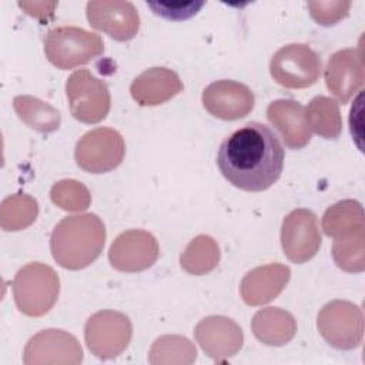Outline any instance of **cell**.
I'll return each mask as SVG.
<instances>
[{
  "instance_id": "cell-29",
  "label": "cell",
  "mask_w": 365,
  "mask_h": 365,
  "mask_svg": "<svg viewBox=\"0 0 365 365\" xmlns=\"http://www.w3.org/2000/svg\"><path fill=\"white\" fill-rule=\"evenodd\" d=\"M351 1H308L311 17L322 26H332L348 14Z\"/></svg>"
},
{
  "instance_id": "cell-20",
  "label": "cell",
  "mask_w": 365,
  "mask_h": 365,
  "mask_svg": "<svg viewBox=\"0 0 365 365\" xmlns=\"http://www.w3.org/2000/svg\"><path fill=\"white\" fill-rule=\"evenodd\" d=\"M254 335L267 345H284L297 332L295 318L281 308L259 309L251 322Z\"/></svg>"
},
{
  "instance_id": "cell-21",
  "label": "cell",
  "mask_w": 365,
  "mask_h": 365,
  "mask_svg": "<svg viewBox=\"0 0 365 365\" xmlns=\"http://www.w3.org/2000/svg\"><path fill=\"white\" fill-rule=\"evenodd\" d=\"M364 210L358 201L344 200L331 205L322 217V228L328 237L341 240L364 231Z\"/></svg>"
},
{
  "instance_id": "cell-3",
  "label": "cell",
  "mask_w": 365,
  "mask_h": 365,
  "mask_svg": "<svg viewBox=\"0 0 365 365\" xmlns=\"http://www.w3.org/2000/svg\"><path fill=\"white\" fill-rule=\"evenodd\" d=\"M60 279L56 271L43 262H30L19 269L13 279L14 302L27 317H41L56 304Z\"/></svg>"
},
{
  "instance_id": "cell-15",
  "label": "cell",
  "mask_w": 365,
  "mask_h": 365,
  "mask_svg": "<svg viewBox=\"0 0 365 365\" xmlns=\"http://www.w3.org/2000/svg\"><path fill=\"white\" fill-rule=\"evenodd\" d=\"M194 335L200 346L215 359L235 355L244 341L241 328L231 318L221 315L201 319L194 329Z\"/></svg>"
},
{
  "instance_id": "cell-28",
  "label": "cell",
  "mask_w": 365,
  "mask_h": 365,
  "mask_svg": "<svg viewBox=\"0 0 365 365\" xmlns=\"http://www.w3.org/2000/svg\"><path fill=\"white\" fill-rule=\"evenodd\" d=\"M204 1H147V6L167 20H185L198 13Z\"/></svg>"
},
{
  "instance_id": "cell-13",
  "label": "cell",
  "mask_w": 365,
  "mask_h": 365,
  "mask_svg": "<svg viewBox=\"0 0 365 365\" xmlns=\"http://www.w3.org/2000/svg\"><path fill=\"white\" fill-rule=\"evenodd\" d=\"M364 78L362 47L344 48L329 57L325 67V83L339 103L346 104L362 87Z\"/></svg>"
},
{
  "instance_id": "cell-5",
  "label": "cell",
  "mask_w": 365,
  "mask_h": 365,
  "mask_svg": "<svg viewBox=\"0 0 365 365\" xmlns=\"http://www.w3.org/2000/svg\"><path fill=\"white\" fill-rule=\"evenodd\" d=\"M66 94L73 117L86 124L104 120L110 111L107 84L86 68L76 70L66 83Z\"/></svg>"
},
{
  "instance_id": "cell-16",
  "label": "cell",
  "mask_w": 365,
  "mask_h": 365,
  "mask_svg": "<svg viewBox=\"0 0 365 365\" xmlns=\"http://www.w3.org/2000/svg\"><path fill=\"white\" fill-rule=\"evenodd\" d=\"M291 269L282 264H267L251 269L241 281L240 291L245 304L262 305L277 298L285 288Z\"/></svg>"
},
{
  "instance_id": "cell-4",
  "label": "cell",
  "mask_w": 365,
  "mask_h": 365,
  "mask_svg": "<svg viewBox=\"0 0 365 365\" xmlns=\"http://www.w3.org/2000/svg\"><path fill=\"white\" fill-rule=\"evenodd\" d=\"M103 51L104 43L101 37L81 27H56L44 38V54L60 70H70L87 64L103 54Z\"/></svg>"
},
{
  "instance_id": "cell-12",
  "label": "cell",
  "mask_w": 365,
  "mask_h": 365,
  "mask_svg": "<svg viewBox=\"0 0 365 365\" xmlns=\"http://www.w3.org/2000/svg\"><path fill=\"white\" fill-rule=\"evenodd\" d=\"M158 257V242L144 230L121 232L111 244L108 259L123 272H138L150 268Z\"/></svg>"
},
{
  "instance_id": "cell-2",
  "label": "cell",
  "mask_w": 365,
  "mask_h": 365,
  "mask_svg": "<svg viewBox=\"0 0 365 365\" xmlns=\"http://www.w3.org/2000/svg\"><path fill=\"white\" fill-rule=\"evenodd\" d=\"M106 244V227L96 214L64 217L53 230L50 248L66 269H83L96 261Z\"/></svg>"
},
{
  "instance_id": "cell-25",
  "label": "cell",
  "mask_w": 365,
  "mask_h": 365,
  "mask_svg": "<svg viewBox=\"0 0 365 365\" xmlns=\"http://www.w3.org/2000/svg\"><path fill=\"white\" fill-rule=\"evenodd\" d=\"M37 202L29 195L16 194L1 204V227L6 231H17L30 225L37 217Z\"/></svg>"
},
{
  "instance_id": "cell-9",
  "label": "cell",
  "mask_w": 365,
  "mask_h": 365,
  "mask_svg": "<svg viewBox=\"0 0 365 365\" xmlns=\"http://www.w3.org/2000/svg\"><path fill=\"white\" fill-rule=\"evenodd\" d=\"M130 319L118 311H98L88 318L84 327V338L88 349L101 359L120 355L131 339Z\"/></svg>"
},
{
  "instance_id": "cell-10",
  "label": "cell",
  "mask_w": 365,
  "mask_h": 365,
  "mask_svg": "<svg viewBox=\"0 0 365 365\" xmlns=\"http://www.w3.org/2000/svg\"><path fill=\"white\" fill-rule=\"evenodd\" d=\"M281 244L284 254L295 264L311 259L321 247L317 215L307 208L291 211L282 221Z\"/></svg>"
},
{
  "instance_id": "cell-1",
  "label": "cell",
  "mask_w": 365,
  "mask_h": 365,
  "mask_svg": "<svg viewBox=\"0 0 365 365\" xmlns=\"http://www.w3.org/2000/svg\"><path fill=\"white\" fill-rule=\"evenodd\" d=\"M285 151L277 134L265 124L251 121L222 140L217 167L234 187L259 192L281 175Z\"/></svg>"
},
{
  "instance_id": "cell-24",
  "label": "cell",
  "mask_w": 365,
  "mask_h": 365,
  "mask_svg": "<svg viewBox=\"0 0 365 365\" xmlns=\"http://www.w3.org/2000/svg\"><path fill=\"white\" fill-rule=\"evenodd\" d=\"M220 261V248L214 238L208 235L195 237L181 254V267L194 275L212 271Z\"/></svg>"
},
{
  "instance_id": "cell-11",
  "label": "cell",
  "mask_w": 365,
  "mask_h": 365,
  "mask_svg": "<svg viewBox=\"0 0 365 365\" xmlns=\"http://www.w3.org/2000/svg\"><path fill=\"white\" fill-rule=\"evenodd\" d=\"M88 24L117 41L131 40L140 29V14L133 3L93 0L86 6Z\"/></svg>"
},
{
  "instance_id": "cell-17",
  "label": "cell",
  "mask_w": 365,
  "mask_h": 365,
  "mask_svg": "<svg viewBox=\"0 0 365 365\" xmlns=\"http://www.w3.org/2000/svg\"><path fill=\"white\" fill-rule=\"evenodd\" d=\"M268 121L279 131L285 145L292 150L304 148L311 141V130L305 108L294 100H275L267 108Z\"/></svg>"
},
{
  "instance_id": "cell-19",
  "label": "cell",
  "mask_w": 365,
  "mask_h": 365,
  "mask_svg": "<svg viewBox=\"0 0 365 365\" xmlns=\"http://www.w3.org/2000/svg\"><path fill=\"white\" fill-rule=\"evenodd\" d=\"M56 354H74L83 356L81 346L77 339L60 329H44L34 335L24 349V364H48L50 355L58 362Z\"/></svg>"
},
{
  "instance_id": "cell-27",
  "label": "cell",
  "mask_w": 365,
  "mask_h": 365,
  "mask_svg": "<svg viewBox=\"0 0 365 365\" xmlns=\"http://www.w3.org/2000/svg\"><path fill=\"white\" fill-rule=\"evenodd\" d=\"M51 201L66 211H81L90 205L88 190L76 180H63L53 185Z\"/></svg>"
},
{
  "instance_id": "cell-22",
  "label": "cell",
  "mask_w": 365,
  "mask_h": 365,
  "mask_svg": "<svg viewBox=\"0 0 365 365\" xmlns=\"http://www.w3.org/2000/svg\"><path fill=\"white\" fill-rule=\"evenodd\" d=\"M308 125L324 138H336L342 130L339 106L335 100L324 96L314 97L305 111Z\"/></svg>"
},
{
  "instance_id": "cell-23",
  "label": "cell",
  "mask_w": 365,
  "mask_h": 365,
  "mask_svg": "<svg viewBox=\"0 0 365 365\" xmlns=\"http://www.w3.org/2000/svg\"><path fill=\"white\" fill-rule=\"evenodd\" d=\"M13 106L19 117L37 131L50 133L60 125V113L36 97L17 96L13 100Z\"/></svg>"
},
{
  "instance_id": "cell-26",
  "label": "cell",
  "mask_w": 365,
  "mask_h": 365,
  "mask_svg": "<svg viewBox=\"0 0 365 365\" xmlns=\"http://www.w3.org/2000/svg\"><path fill=\"white\" fill-rule=\"evenodd\" d=\"M332 255L336 265L348 272L364 271V231L335 240Z\"/></svg>"
},
{
  "instance_id": "cell-7",
  "label": "cell",
  "mask_w": 365,
  "mask_h": 365,
  "mask_svg": "<svg viewBox=\"0 0 365 365\" xmlns=\"http://www.w3.org/2000/svg\"><path fill=\"white\" fill-rule=\"evenodd\" d=\"M125 144L121 134L108 127L86 133L76 144V163L87 173L101 174L118 167L124 158Z\"/></svg>"
},
{
  "instance_id": "cell-6",
  "label": "cell",
  "mask_w": 365,
  "mask_h": 365,
  "mask_svg": "<svg viewBox=\"0 0 365 365\" xmlns=\"http://www.w3.org/2000/svg\"><path fill=\"white\" fill-rule=\"evenodd\" d=\"M319 56L307 44L292 43L281 47L269 61L272 78L285 88H305L321 76Z\"/></svg>"
},
{
  "instance_id": "cell-8",
  "label": "cell",
  "mask_w": 365,
  "mask_h": 365,
  "mask_svg": "<svg viewBox=\"0 0 365 365\" xmlns=\"http://www.w3.org/2000/svg\"><path fill=\"white\" fill-rule=\"evenodd\" d=\"M317 325L324 339L334 348L352 349L362 341V311L349 301L336 299L324 305Z\"/></svg>"
},
{
  "instance_id": "cell-18",
  "label": "cell",
  "mask_w": 365,
  "mask_h": 365,
  "mask_svg": "<svg viewBox=\"0 0 365 365\" xmlns=\"http://www.w3.org/2000/svg\"><path fill=\"white\" fill-rule=\"evenodd\" d=\"M182 91L178 74L165 67H151L143 71L130 87L133 98L140 106H158Z\"/></svg>"
},
{
  "instance_id": "cell-14",
  "label": "cell",
  "mask_w": 365,
  "mask_h": 365,
  "mask_svg": "<svg viewBox=\"0 0 365 365\" xmlns=\"http://www.w3.org/2000/svg\"><path fill=\"white\" fill-rule=\"evenodd\" d=\"M254 93L234 80L214 81L202 91L205 110L217 118L232 121L245 117L254 108Z\"/></svg>"
}]
</instances>
